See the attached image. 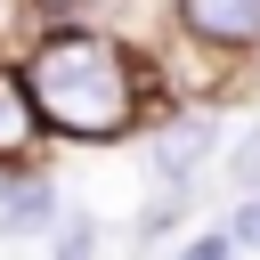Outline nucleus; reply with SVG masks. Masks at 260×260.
I'll use <instances>...</instances> for the list:
<instances>
[{
	"instance_id": "f257e3e1",
	"label": "nucleus",
	"mask_w": 260,
	"mask_h": 260,
	"mask_svg": "<svg viewBox=\"0 0 260 260\" xmlns=\"http://www.w3.org/2000/svg\"><path fill=\"white\" fill-rule=\"evenodd\" d=\"M16 65H24L32 106H41V122H49L57 146H122V138H138L171 106L162 81H154V57L130 49L98 16H49V24H32L24 49H16Z\"/></svg>"
},
{
	"instance_id": "f03ea898",
	"label": "nucleus",
	"mask_w": 260,
	"mask_h": 260,
	"mask_svg": "<svg viewBox=\"0 0 260 260\" xmlns=\"http://www.w3.org/2000/svg\"><path fill=\"white\" fill-rule=\"evenodd\" d=\"M211 154H219V106H203V98H171V106L146 122V171H154L162 187H187Z\"/></svg>"
},
{
	"instance_id": "7ed1b4c3",
	"label": "nucleus",
	"mask_w": 260,
	"mask_h": 260,
	"mask_svg": "<svg viewBox=\"0 0 260 260\" xmlns=\"http://www.w3.org/2000/svg\"><path fill=\"white\" fill-rule=\"evenodd\" d=\"M41 146H49V122H41V106H32V81H24L16 49H0V171L41 162Z\"/></svg>"
},
{
	"instance_id": "20e7f679",
	"label": "nucleus",
	"mask_w": 260,
	"mask_h": 260,
	"mask_svg": "<svg viewBox=\"0 0 260 260\" xmlns=\"http://www.w3.org/2000/svg\"><path fill=\"white\" fill-rule=\"evenodd\" d=\"M171 16L219 57H260V0H171Z\"/></svg>"
},
{
	"instance_id": "39448f33",
	"label": "nucleus",
	"mask_w": 260,
	"mask_h": 260,
	"mask_svg": "<svg viewBox=\"0 0 260 260\" xmlns=\"http://www.w3.org/2000/svg\"><path fill=\"white\" fill-rule=\"evenodd\" d=\"M57 219H65V195L41 162L0 171V236H57Z\"/></svg>"
},
{
	"instance_id": "423d86ee",
	"label": "nucleus",
	"mask_w": 260,
	"mask_h": 260,
	"mask_svg": "<svg viewBox=\"0 0 260 260\" xmlns=\"http://www.w3.org/2000/svg\"><path fill=\"white\" fill-rule=\"evenodd\" d=\"M49 244H57L49 260H98V219H89V211H65Z\"/></svg>"
},
{
	"instance_id": "0eeeda50",
	"label": "nucleus",
	"mask_w": 260,
	"mask_h": 260,
	"mask_svg": "<svg viewBox=\"0 0 260 260\" xmlns=\"http://www.w3.org/2000/svg\"><path fill=\"white\" fill-rule=\"evenodd\" d=\"M179 219H187V187H162V195H154V203L138 211V244H154V236H171Z\"/></svg>"
},
{
	"instance_id": "6e6552de",
	"label": "nucleus",
	"mask_w": 260,
	"mask_h": 260,
	"mask_svg": "<svg viewBox=\"0 0 260 260\" xmlns=\"http://www.w3.org/2000/svg\"><path fill=\"white\" fill-rule=\"evenodd\" d=\"M228 187H236V195H260V122L228 146Z\"/></svg>"
},
{
	"instance_id": "1a4fd4ad",
	"label": "nucleus",
	"mask_w": 260,
	"mask_h": 260,
	"mask_svg": "<svg viewBox=\"0 0 260 260\" xmlns=\"http://www.w3.org/2000/svg\"><path fill=\"white\" fill-rule=\"evenodd\" d=\"M179 260H244V244H236V228H203Z\"/></svg>"
},
{
	"instance_id": "9d476101",
	"label": "nucleus",
	"mask_w": 260,
	"mask_h": 260,
	"mask_svg": "<svg viewBox=\"0 0 260 260\" xmlns=\"http://www.w3.org/2000/svg\"><path fill=\"white\" fill-rule=\"evenodd\" d=\"M41 16H32V0H0V49H24V32H32Z\"/></svg>"
},
{
	"instance_id": "9b49d317",
	"label": "nucleus",
	"mask_w": 260,
	"mask_h": 260,
	"mask_svg": "<svg viewBox=\"0 0 260 260\" xmlns=\"http://www.w3.org/2000/svg\"><path fill=\"white\" fill-rule=\"evenodd\" d=\"M228 228H236V244H244V252H260V195L228 203Z\"/></svg>"
},
{
	"instance_id": "f8f14e48",
	"label": "nucleus",
	"mask_w": 260,
	"mask_h": 260,
	"mask_svg": "<svg viewBox=\"0 0 260 260\" xmlns=\"http://www.w3.org/2000/svg\"><path fill=\"white\" fill-rule=\"evenodd\" d=\"M98 8H106V0H32L41 24H49V16H98Z\"/></svg>"
}]
</instances>
